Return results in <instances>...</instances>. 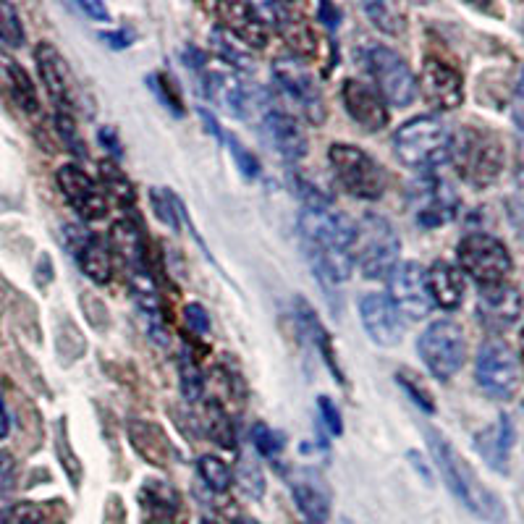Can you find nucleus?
<instances>
[{"label":"nucleus","mask_w":524,"mask_h":524,"mask_svg":"<svg viewBox=\"0 0 524 524\" xmlns=\"http://www.w3.org/2000/svg\"><path fill=\"white\" fill-rule=\"evenodd\" d=\"M299 231H302L307 249H310L315 273L331 283L349 281L354 270L357 228L331 207H323V210L304 207L299 215Z\"/></svg>","instance_id":"1"},{"label":"nucleus","mask_w":524,"mask_h":524,"mask_svg":"<svg viewBox=\"0 0 524 524\" xmlns=\"http://www.w3.org/2000/svg\"><path fill=\"white\" fill-rule=\"evenodd\" d=\"M428 446L430 454H433L435 467L441 469L443 480H446L451 493L462 501L464 509H469L475 517L485 519V522H504L506 509L504 504H501V498L480 483L475 469L464 462V456L459 454L438 430H428Z\"/></svg>","instance_id":"2"},{"label":"nucleus","mask_w":524,"mask_h":524,"mask_svg":"<svg viewBox=\"0 0 524 524\" xmlns=\"http://www.w3.org/2000/svg\"><path fill=\"white\" fill-rule=\"evenodd\" d=\"M449 160L469 187L485 189L501 176L506 155L501 139L493 131L483 126H462L456 134H451Z\"/></svg>","instance_id":"3"},{"label":"nucleus","mask_w":524,"mask_h":524,"mask_svg":"<svg viewBox=\"0 0 524 524\" xmlns=\"http://www.w3.org/2000/svg\"><path fill=\"white\" fill-rule=\"evenodd\" d=\"M396 158L409 168H435L449 160L451 131L441 118L417 116L393 131Z\"/></svg>","instance_id":"4"},{"label":"nucleus","mask_w":524,"mask_h":524,"mask_svg":"<svg viewBox=\"0 0 524 524\" xmlns=\"http://www.w3.org/2000/svg\"><path fill=\"white\" fill-rule=\"evenodd\" d=\"M401 242L391 223L380 215H365L357 228V239H354V262L365 278H388L393 268L399 265Z\"/></svg>","instance_id":"5"},{"label":"nucleus","mask_w":524,"mask_h":524,"mask_svg":"<svg viewBox=\"0 0 524 524\" xmlns=\"http://www.w3.org/2000/svg\"><path fill=\"white\" fill-rule=\"evenodd\" d=\"M328 160H331L338 184L352 197H357V200H380L383 197L388 184L386 171L362 147L336 142L328 150Z\"/></svg>","instance_id":"6"},{"label":"nucleus","mask_w":524,"mask_h":524,"mask_svg":"<svg viewBox=\"0 0 524 524\" xmlns=\"http://www.w3.org/2000/svg\"><path fill=\"white\" fill-rule=\"evenodd\" d=\"M417 349H420V357L428 367V373L446 383L462 370L464 359H467L464 328L454 320H435L420 336Z\"/></svg>","instance_id":"7"},{"label":"nucleus","mask_w":524,"mask_h":524,"mask_svg":"<svg viewBox=\"0 0 524 524\" xmlns=\"http://www.w3.org/2000/svg\"><path fill=\"white\" fill-rule=\"evenodd\" d=\"M456 257H459V268H462L477 286L506 283L511 268H514L506 244L498 242L496 236L488 234L464 236L462 242H459V247H456Z\"/></svg>","instance_id":"8"},{"label":"nucleus","mask_w":524,"mask_h":524,"mask_svg":"<svg viewBox=\"0 0 524 524\" xmlns=\"http://www.w3.org/2000/svg\"><path fill=\"white\" fill-rule=\"evenodd\" d=\"M475 378L480 388L490 393L493 399H511L517 393L519 380H522L514 349L501 338H488L477 352Z\"/></svg>","instance_id":"9"},{"label":"nucleus","mask_w":524,"mask_h":524,"mask_svg":"<svg viewBox=\"0 0 524 524\" xmlns=\"http://www.w3.org/2000/svg\"><path fill=\"white\" fill-rule=\"evenodd\" d=\"M367 66L373 74L375 90L386 100V105L407 108L417 97V79H414L409 63L391 48H373L367 53Z\"/></svg>","instance_id":"10"},{"label":"nucleus","mask_w":524,"mask_h":524,"mask_svg":"<svg viewBox=\"0 0 524 524\" xmlns=\"http://www.w3.org/2000/svg\"><path fill=\"white\" fill-rule=\"evenodd\" d=\"M273 79H276L278 90L283 97H289L291 103L297 105L299 111L307 116L312 124H323L325 121V105L320 97L318 84L310 76V71L304 69L302 61L297 58H278L273 63Z\"/></svg>","instance_id":"11"},{"label":"nucleus","mask_w":524,"mask_h":524,"mask_svg":"<svg viewBox=\"0 0 524 524\" xmlns=\"http://www.w3.org/2000/svg\"><path fill=\"white\" fill-rule=\"evenodd\" d=\"M388 294L401 318L422 320L433 310V299L425 283V268L420 262H399L388 276Z\"/></svg>","instance_id":"12"},{"label":"nucleus","mask_w":524,"mask_h":524,"mask_svg":"<svg viewBox=\"0 0 524 524\" xmlns=\"http://www.w3.org/2000/svg\"><path fill=\"white\" fill-rule=\"evenodd\" d=\"M417 90L422 92L425 103L435 111H456L464 103V79L462 74L441 58H428L422 63Z\"/></svg>","instance_id":"13"},{"label":"nucleus","mask_w":524,"mask_h":524,"mask_svg":"<svg viewBox=\"0 0 524 524\" xmlns=\"http://www.w3.org/2000/svg\"><path fill=\"white\" fill-rule=\"evenodd\" d=\"M359 320L373 344L391 349L404 338V318L386 294H365L359 299Z\"/></svg>","instance_id":"14"},{"label":"nucleus","mask_w":524,"mask_h":524,"mask_svg":"<svg viewBox=\"0 0 524 524\" xmlns=\"http://www.w3.org/2000/svg\"><path fill=\"white\" fill-rule=\"evenodd\" d=\"M35 61L58 116H71V111H74V84H71V71L63 56L50 42H40L35 48Z\"/></svg>","instance_id":"15"},{"label":"nucleus","mask_w":524,"mask_h":524,"mask_svg":"<svg viewBox=\"0 0 524 524\" xmlns=\"http://www.w3.org/2000/svg\"><path fill=\"white\" fill-rule=\"evenodd\" d=\"M58 187H61L63 197L74 207L76 213L82 215L84 221H103L108 215V202L105 194L97 189L95 181L76 166L58 168Z\"/></svg>","instance_id":"16"},{"label":"nucleus","mask_w":524,"mask_h":524,"mask_svg":"<svg viewBox=\"0 0 524 524\" xmlns=\"http://www.w3.org/2000/svg\"><path fill=\"white\" fill-rule=\"evenodd\" d=\"M200 66L202 76H205V92L226 116L244 118L247 116L249 97L244 90L242 76L231 71L228 66H210V63H194Z\"/></svg>","instance_id":"17"},{"label":"nucleus","mask_w":524,"mask_h":524,"mask_svg":"<svg viewBox=\"0 0 524 524\" xmlns=\"http://www.w3.org/2000/svg\"><path fill=\"white\" fill-rule=\"evenodd\" d=\"M341 100H344L346 113L365 131H380L388 126L391 116H388L386 100L380 97L373 84L362 82V79H349L341 87Z\"/></svg>","instance_id":"18"},{"label":"nucleus","mask_w":524,"mask_h":524,"mask_svg":"<svg viewBox=\"0 0 524 524\" xmlns=\"http://www.w3.org/2000/svg\"><path fill=\"white\" fill-rule=\"evenodd\" d=\"M477 312L488 328L504 331L517 323L522 315V294L511 283H496V286H480Z\"/></svg>","instance_id":"19"},{"label":"nucleus","mask_w":524,"mask_h":524,"mask_svg":"<svg viewBox=\"0 0 524 524\" xmlns=\"http://www.w3.org/2000/svg\"><path fill=\"white\" fill-rule=\"evenodd\" d=\"M456 207H459L456 194L451 192L449 184L438 179L422 181L414 192V215H417V223L425 228L449 223L456 215Z\"/></svg>","instance_id":"20"},{"label":"nucleus","mask_w":524,"mask_h":524,"mask_svg":"<svg viewBox=\"0 0 524 524\" xmlns=\"http://www.w3.org/2000/svg\"><path fill=\"white\" fill-rule=\"evenodd\" d=\"M291 496L297 501V509L310 524H325L331 517V498L325 493L323 480L312 469H299L289 477Z\"/></svg>","instance_id":"21"},{"label":"nucleus","mask_w":524,"mask_h":524,"mask_svg":"<svg viewBox=\"0 0 524 524\" xmlns=\"http://www.w3.org/2000/svg\"><path fill=\"white\" fill-rule=\"evenodd\" d=\"M69 231V244L74 249V257L79 268L90 281L108 283L113 278V257L100 239L90 236L84 228H66Z\"/></svg>","instance_id":"22"},{"label":"nucleus","mask_w":524,"mask_h":524,"mask_svg":"<svg viewBox=\"0 0 524 524\" xmlns=\"http://www.w3.org/2000/svg\"><path fill=\"white\" fill-rule=\"evenodd\" d=\"M265 134L268 142L281 152L286 160H302L307 155V134L302 131L299 121L286 111H270L265 116Z\"/></svg>","instance_id":"23"},{"label":"nucleus","mask_w":524,"mask_h":524,"mask_svg":"<svg viewBox=\"0 0 524 524\" xmlns=\"http://www.w3.org/2000/svg\"><path fill=\"white\" fill-rule=\"evenodd\" d=\"M514 425L506 414H501L496 420V425L485 428L483 433L475 438V449L477 454L483 456L488 462L490 469H496L501 475L509 472V459H511V449H514Z\"/></svg>","instance_id":"24"},{"label":"nucleus","mask_w":524,"mask_h":524,"mask_svg":"<svg viewBox=\"0 0 524 524\" xmlns=\"http://www.w3.org/2000/svg\"><path fill=\"white\" fill-rule=\"evenodd\" d=\"M223 27L242 42L244 48H265L268 45V27L255 16L249 3H223L218 6Z\"/></svg>","instance_id":"25"},{"label":"nucleus","mask_w":524,"mask_h":524,"mask_svg":"<svg viewBox=\"0 0 524 524\" xmlns=\"http://www.w3.org/2000/svg\"><path fill=\"white\" fill-rule=\"evenodd\" d=\"M425 283H428V294L433 304L441 310H459L464 302V278L462 273L449 265V262H433L430 270H425Z\"/></svg>","instance_id":"26"},{"label":"nucleus","mask_w":524,"mask_h":524,"mask_svg":"<svg viewBox=\"0 0 524 524\" xmlns=\"http://www.w3.org/2000/svg\"><path fill=\"white\" fill-rule=\"evenodd\" d=\"M129 441L142 459L152 467H166L173 459V446L168 441V435L147 420H131L129 422Z\"/></svg>","instance_id":"27"},{"label":"nucleus","mask_w":524,"mask_h":524,"mask_svg":"<svg viewBox=\"0 0 524 524\" xmlns=\"http://www.w3.org/2000/svg\"><path fill=\"white\" fill-rule=\"evenodd\" d=\"M111 242L113 249L118 252V257L124 260L126 270H150L147 265V247L145 239H142V231L134 221L124 218V221H116L111 228Z\"/></svg>","instance_id":"28"},{"label":"nucleus","mask_w":524,"mask_h":524,"mask_svg":"<svg viewBox=\"0 0 524 524\" xmlns=\"http://www.w3.org/2000/svg\"><path fill=\"white\" fill-rule=\"evenodd\" d=\"M139 501L145 506L147 517L155 519L158 524H171L179 514V496L173 493V488L155 480H147V485L139 493Z\"/></svg>","instance_id":"29"},{"label":"nucleus","mask_w":524,"mask_h":524,"mask_svg":"<svg viewBox=\"0 0 524 524\" xmlns=\"http://www.w3.org/2000/svg\"><path fill=\"white\" fill-rule=\"evenodd\" d=\"M299 320H302L307 336H310L312 341H315V346H318V352L323 354L325 365L331 367V373L336 375L338 383H344V373H341V367H338V362H336V349H333L331 336L325 333L323 323H320V320L315 318V310H312L310 304L299 302Z\"/></svg>","instance_id":"30"},{"label":"nucleus","mask_w":524,"mask_h":524,"mask_svg":"<svg viewBox=\"0 0 524 524\" xmlns=\"http://www.w3.org/2000/svg\"><path fill=\"white\" fill-rule=\"evenodd\" d=\"M6 79H8V90L14 95V100L19 103L21 111L37 113L40 103H37V90L32 84V76L21 69L16 61H6Z\"/></svg>","instance_id":"31"},{"label":"nucleus","mask_w":524,"mask_h":524,"mask_svg":"<svg viewBox=\"0 0 524 524\" xmlns=\"http://www.w3.org/2000/svg\"><path fill=\"white\" fill-rule=\"evenodd\" d=\"M365 14L370 16L375 27L383 32V35H401L404 32V14H401L399 6H393V3H365Z\"/></svg>","instance_id":"32"},{"label":"nucleus","mask_w":524,"mask_h":524,"mask_svg":"<svg viewBox=\"0 0 524 524\" xmlns=\"http://www.w3.org/2000/svg\"><path fill=\"white\" fill-rule=\"evenodd\" d=\"M197 469H200V475L202 480H205L207 488L215 490V493H226V490L231 488V483H234V472H231V467L213 454L200 456Z\"/></svg>","instance_id":"33"},{"label":"nucleus","mask_w":524,"mask_h":524,"mask_svg":"<svg viewBox=\"0 0 524 524\" xmlns=\"http://www.w3.org/2000/svg\"><path fill=\"white\" fill-rule=\"evenodd\" d=\"M207 433L213 438L218 446H226V449H234V428H231V422H228L226 412L218 401H210L207 404Z\"/></svg>","instance_id":"34"},{"label":"nucleus","mask_w":524,"mask_h":524,"mask_svg":"<svg viewBox=\"0 0 524 524\" xmlns=\"http://www.w3.org/2000/svg\"><path fill=\"white\" fill-rule=\"evenodd\" d=\"M150 202H152V207H155V215H158L160 221L166 223L168 228H181L184 207L179 205V200H176L171 192H163V189H152Z\"/></svg>","instance_id":"35"},{"label":"nucleus","mask_w":524,"mask_h":524,"mask_svg":"<svg viewBox=\"0 0 524 524\" xmlns=\"http://www.w3.org/2000/svg\"><path fill=\"white\" fill-rule=\"evenodd\" d=\"M179 375H181V393L187 396V401H200L205 380H202V370L197 367L192 354H181Z\"/></svg>","instance_id":"36"},{"label":"nucleus","mask_w":524,"mask_h":524,"mask_svg":"<svg viewBox=\"0 0 524 524\" xmlns=\"http://www.w3.org/2000/svg\"><path fill=\"white\" fill-rule=\"evenodd\" d=\"M0 42L8 48H21L24 45V27L11 3H0Z\"/></svg>","instance_id":"37"},{"label":"nucleus","mask_w":524,"mask_h":524,"mask_svg":"<svg viewBox=\"0 0 524 524\" xmlns=\"http://www.w3.org/2000/svg\"><path fill=\"white\" fill-rule=\"evenodd\" d=\"M100 176H103V187L111 189L118 202H124V205L134 202V187H131V181L126 179L124 173L118 171L113 163H108V160L100 163Z\"/></svg>","instance_id":"38"},{"label":"nucleus","mask_w":524,"mask_h":524,"mask_svg":"<svg viewBox=\"0 0 524 524\" xmlns=\"http://www.w3.org/2000/svg\"><path fill=\"white\" fill-rule=\"evenodd\" d=\"M213 45L223 56V63H234V66H242V69H252V66H255V61H252V56H249L242 42H231L228 37H223L221 32H215Z\"/></svg>","instance_id":"39"},{"label":"nucleus","mask_w":524,"mask_h":524,"mask_svg":"<svg viewBox=\"0 0 524 524\" xmlns=\"http://www.w3.org/2000/svg\"><path fill=\"white\" fill-rule=\"evenodd\" d=\"M252 443H255V449L260 451L265 459H276L278 454H281L283 449V435L276 433L273 428H268V425H255L252 428Z\"/></svg>","instance_id":"40"},{"label":"nucleus","mask_w":524,"mask_h":524,"mask_svg":"<svg viewBox=\"0 0 524 524\" xmlns=\"http://www.w3.org/2000/svg\"><path fill=\"white\" fill-rule=\"evenodd\" d=\"M221 142H226V145H228V150H231V155H234L239 171H242L247 179H255L257 173H260V163H257L255 155H252V152H249L247 147L239 142V139L231 137V134H223Z\"/></svg>","instance_id":"41"},{"label":"nucleus","mask_w":524,"mask_h":524,"mask_svg":"<svg viewBox=\"0 0 524 524\" xmlns=\"http://www.w3.org/2000/svg\"><path fill=\"white\" fill-rule=\"evenodd\" d=\"M239 485H242V490L247 496H265V477H262L260 467H257L255 462H249V459H244V462L239 464Z\"/></svg>","instance_id":"42"},{"label":"nucleus","mask_w":524,"mask_h":524,"mask_svg":"<svg viewBox=\"0 0 524 524\" xmlns=\"http://www.w3.org/2000/svg\"><path fill=\"white\" fill-rule=\"evenodd\" d=\"M8 524H48V514L40 504H16L6 517Z\"/></svg>","instance_id":"43"},{"label":"nucleus","mask_w":524,"mask_h":524,"mask_svg":"<svg viewBox=\"0 0 524 524\" xmlns=\"http://www.w3.org/2000/svg\"><path fill=\"white\" fill-rule=\"evenodd\" d=\"M399 383H401V386H404V391H407L409 396H412L417 407L425 409V412H435L433 399H430V393L425 391V386H422L420 380H417V375H409V373H404V370H401Z\"/></svg>","instance_id":"44"},{"label":"nucleus","mask_w":524,"mask_h":524,"mask_svg":"<svg viewBox=\"0 0 524 524\" xmlns=\"http://www.w3.org/2000/svg\"><path fill=\"white\" fill-rule=\"evenodd\" d=\"M16 483V462L11 454L0 451V509L8 504V498L14 493Z\"/></svg>","instance_id":"45"},{"label":"nucleus","mask_w":524,"mask_h":524,"mask_svg":"<svg viewBox=\"0 0 524 524\" xmlns=\"http://www.w3.org/2000/svg\"><path fill=\"white\" fill-rule=\"evenodd\" d=\"M318 409H320V417H323V425L328 428V433H333V435L344 433V420H341V412H338V407L331 399H328V396H318Z\"/></svg>","instance_id":"46"},{"label":"nucleus","mask_w":524,"mask_h":524,"mask_svg":"<svg viewBox=\"0 0 524 524\" xmlns=\"http://www.w3.org/2000/svg\"><path fill=\"white\" fill-rule=\"evenodd\" d=\"M509 218L514 228L524 236V176H519L517 187H514L509 197Z\"/></svg>","instance_id":"47"},{"label":"nucleus","mask_w":524,"mask_h":524,"mask_svg":"<svg viewBox=\"0 0 524 524\" xmlns=\"http://www.w3.org/2000/svg\"><path fill=\"white\" fill-rule=\"evenodd\" d=\"M184 320H187V325L197 336H207V333H210V318H207L202 304H187V307H184Z\"/></svg>","instance_id":"48"},{"label":"nucleus","mask_w":524,"mask_h":524,"mask_svg":"<svg viewBox=\"0 0 524 524\" xmlns=\"http://www.w3.org/2000/svg\"><path fill=\"white\" fill-rule=\"evenodd\" d=\"M150 84H152V90L158 92L160 100H163V103H166L173 113H181V103L176 100V97H173V92H171L173 82L168 79V76H150Z\"/></svg>","instance_id":"49"},{"label":"nucleus","mask_w":524,"mask_h":524,"mask_svg":"<svg viewBox=\"0 0 524 524\" xmlns=\"http://www.w3.org/2000/svg\"><path fill=\"white\" fill-rule=\"evenodd\" d=\"M100 40L108 42V45H111L113 50H124V48H129L131 42H134V32H131V29H118V32H103V35H100Z\"/></svg>","instance_id":"50"},{"label":"nucleus","mask_w":524,"mask_h":524,"mask_svg":"<svg viewBox=\"0 0 524 524\" xmlns=\"http://www.w3.org/2000/svg\"><path fill=\"white\" fill-rule=\"evenodd\" d=\"M97 139H100V145H103L105 150H111L113 155H121V139H118V134L113 126H100V131H97Z\"/></svg>","instance_id":"51"},{"label":"nucleus","mask_w":524,"mask_h":524,"mask_svg":"<svg viewBox=\"0 0 524 524\" xmlns=\"http://www.w3.org/2000/svg\"><path fill=\"white\" fill-rule=\"evenodd\" d=\"M79 8H82L84 14L90 16V19H95V21H111V14H108V8L103 6V3H100V0H82V3H79Z\"/></svg>","instance_id":"52"},{"label":"nucleus","mask_w":524,"mask_h":524,"mask_svg":"<svg viewBox=\"0 0 524 524\" xmlns=\"http://www.w3.org/2000/svg\"><path fill=\"white\" fill-rule=\"evenodd\" d=\"M318 16H320V21H323V24L328 29H336L338 21H341V11H338V8L333 6V3H320Z\"/></svg>","instance_id":"53"},{"label":"nucleus","mask_w":524,"mask_h":524,"mask_svg":"<svg viewBox=\"0 0 524 524\" xmlns=\"http://www.w3.org/2000/svg\"><path fill=\"white\" fill-rule=\"evenodd\" d=\"M8 433H11V417H8L6 401L0 399V441H3V438H8Z\"/></svg>","instance_id":"54"},{"label":"nucleus","mask_w":524,"mask_h":524,"mask_svg":"<svg viewBox=\"0 0 524 524\" xmlns=\"http://www.w3.org/2000/svg\"><path fill=\"white\" fill-rule=\"evenodd\" d=\"M517 95H519V97H524V69H522V74H519V82H517Z\"/></svg>","instance_id":"55"},{"label":"nucleus","mask_w":524,"mask_h":524,"mask_svg":"<svg viewBox=\"0 0 524 524\" xmlns=\"http://www.w3.org/2000/svg\"><path fill=\"white\" fill-rule=\"evenodd\" d=\"M519 357H522L524 362V328H522V336H519Z\"/></svg>","instance_id":"56"},{"label":"nucleus","mask_w":524,"mask_h":524,"mask_svg":"<svg viewBox=\"0 0 524 524\" xmlns=\"http://www.w3.org/2000/svg\"><path fill=\"white\" fill-rule=\"evenodd\" d=\"M200 524H218V522H213V519H202Z\"/></svg>","instance_id":"57"},{"label":"nucleus","mask_w":524,"mask_h":524,"mask_svg":"<svg viewBox=\"0 0 524 524\" xmlns=\"http://www.w3.org/2000/svg\"><path fill=\"white\" fill-rule=\"evenodd\" d=\"M239 524H257V522H252V519H242V522Z\"/></svg>","instance_id":"58"},{"label":"nucleus","mask_w":524,"mask_h":524,"mask_svg":"<svg viewBox=\"0 0 524 524\" xmlns=\"http://www.w3.org/2000/svg\"><path fill=\"white\" fill-rule=\"evenodd\" d=\"M522 35H524V24H522Z\"/></svg>","instance_id":"59"},{"label":"nucleus","mask_w":524,"mask_h":524,"mask_svg":"<svg viewBox=\"0 0 524 524\" xmlns=\"http://www.w3.org/2000/svg\"><path fill=\"white\" fill-rule=\"evenodd\" d=\"M522 407H524V401H522Z\"/></svg>","instance_id":"60"}]
</instances>
